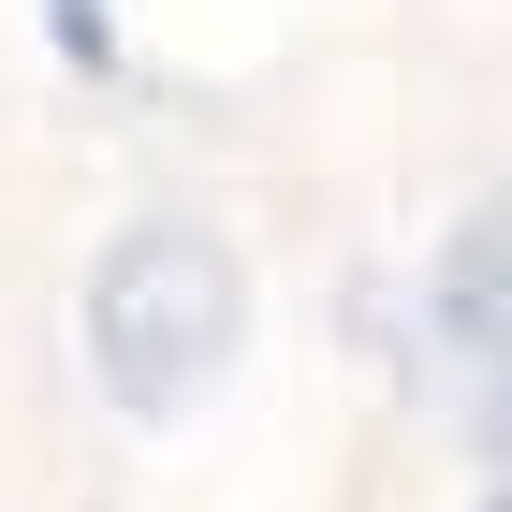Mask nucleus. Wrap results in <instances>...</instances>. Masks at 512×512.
<instances>
[{
	"mask_svg": "<svg viewBox=\"0 0 512 512\" xmlns=\"http://www.w3.org/2000/svg\"><path fill=\"white\" fill-rule=\"evenodd\" d=\"M410 337H425L439 395H454V410H469V425L512 454V191H498V205H469V220L425 249Z\"/></svg>",
	"mask_w": 512,
	"mask_h": 512,
	"instance_id": "f03ea898",
	"label": "nucleus"
},
{
	"mask_svg": "<svg viewBox=\"0 0 512 512\" xmlns=\"http://www.w3.org/2000/svg\"><path fill=\"white\" fill-rule=\"evenodd\" d=\"M498 512H512V498H498Z\"/></svg>",
	"mask_w": 512,
	"mask_h": 512,
	"instance_id": "20e7f679",
	"label": "nucleus"
},
{
	"mask_svg": "<svg viewBox=\"0 0 512 512\" xmlns=\"http://www.w3.org/2000/svg\"><path fill=\"white\" fill-rule=\"evenodd\" d=\"M59 30H74V44H88V59H103V0H59Z\"/></svg>",
	"mask_w": 512,
	"mask_h": 512,
	"instance_id": "7ed1b4c3",
	"label": "nucleus"
},
{
	"mask_svg": "<svg viewBox=\"0 0 512 512\" xmlns=\"http://www.w3.org/2000/svg\"><path fill=\"white\" fill-rule=\"evenodd\" d=\"M74 337H88V381L118 395L132 425H161V410H191V395L235 366L249 278H235V249L205 235V220H132V235L88 264Z\"/></svg>",
	"mask_w": 512,
	"mask_h": 512,
	"instance_id": "f257e3e1",
	"label": "nucleus"
}]
</instances>
